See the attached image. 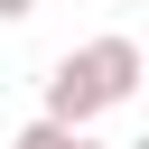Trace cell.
Masks as SVG:
<instances>
[{
  "instance_id": "cell-4",
  "label": "cell",
  "mask_w": 149,
  "mask_h": 149,
  "mask_svg": "<svg viewBox=\"0 0 149 149\" xmlns=\"http://www.w3.org/2000/svg\"><path fill=\"white\" fill-rule=\"evenodd\" d=\"M130 149H149V140H130Z\"/></svg>"
},
{
  "instance_id": "cell-1",
  "label": "cell",
  "mask_w": 149,
  "mask_h": 149,
  "mask_svg": "<svg viewBox=\"0 0 149 149\" xmlns=\"http://www.w3.org/2000/svg\"><path fill=\"white\" fill-rule=\"evenodd\" d=\"M149 84V47H130V37H84V47H65L56 56V74H47V121H74V130H93L112 102H130Z\"/></svg>"
},
{
  "instance_id": "cell-2",
  "label": "cell",
  "mask_w": 149,
  "mask_h": 149,
  "mask_svg": "<svg viewBox=\"0 0 149 149\" xmlns=\"http://www.w3.org/2000/svg\"><path fill=\"white\" fill-rule=\"evenodd\" d=\"M9 149H102V140H93V130H74V121H47V112H37Z\"/></svg>"
},
{
  "instance_id": "cell-3",
  "label": "cell",
  "mask_w": 149,
  "mask_h": 149,
  "mask_svg": "<svg viewBox=\"0 0 149 149\" xmlns=\"http://www.w3.org/2000/svg\"><path fill=\"white\" fill-rule=\"evenodd\" d=\"M19 19H37V0H0V28H19Z\"/></svg>"
},
{
  "instance_id": "cell-5",
  "label": "cell",
  "mask_w": 149,
  "mask_h": 149,
  "mask_svg": "<svg viewBox=\"0 0 149 149\" xmlns=\"http://www.w3.org/2000/svg\"><path fill=\"white\" fill-rule=\"evenodd\" d=\"M112 9H130V0H112Z\"/></svg>"
}]
</instances>
